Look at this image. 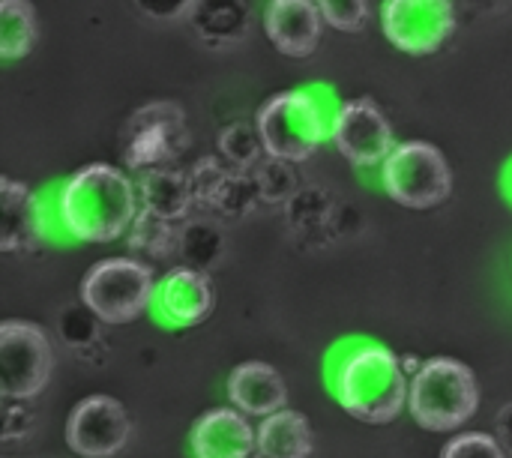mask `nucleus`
Here are the masks:
<instances>
[{
  "label": "nucleus",
  "instance_id": "5",
  "mask_svg": "<svg viewBox=\"0 0 512 458\" xmlns=\"http://www.w3.org/2000/svg\"><path fill=\"white\" fill-rule=\"evenodd\" d=\"M270 159L303 162L324 141V114L312 93L291 90L261 105L255 120Z\"/></svg>",
  "mask_w": 512,
  "mask_h": 458
},
{
  "label": "nucleus",
  "instance_id": "6",
  "mask_svg": "<svg viewBox=\"0 0 512 458\" xmlns=\"http://www.w3.org/2000/svg\"><path fill=\"white\" fill-rule=\"evenodd\" d=\"M192 135L186 114L174 102H150L138 108L120 132V156L135 171L168 168L186 147Z\"/></svg>",
  "mask_w": 512,
  "mask_h": 458
},
{
  "label": "nucleus",
  "instance_id": "14",
  "mask_svg": "<svg viewBox=\"0 0 512 458\" xmlns=\"http://www.w3.org/2000/svg\"><path fill=\"white\" fill-rule=\"evenodd\" d=\"M192 453L195 458H252L258 456V432L240 411L216 408L207 411L192 426Z\"/></svg>",
  "mask_w": 512,
  "mask_h": 458
},
{
  "label": "nucleus",
  "instance_id": "13",
  "mask_svg": "<svg viewBox=\"0 0 512 458\" xmlns=\"http://www.w3.org/2000/svg\"><path fill=\"white\" fill-rule=\"evenodd\" d=\"M153 306L159 318L171 327H192L204 321L213 309V288L210 279L201 270L192 267H177L171 270L159 285Z\"/></svg>",
  "mask_w": 512,
  "mask_h": 458
},
{
  "label": "nucleus",
  "instance_id": "1",
  "mask_svg": "<svg viewBox=\"0 0 512 458\" xmlns=\"http://www.w3.org/2000/svg\"><path fill=\"white\" fill-rule=\"evenodd\" d=\"M57 216L63 231L75 240L111 243L126 234L138 216L135 186L111 165H87L63 183Z\"/></svg>",
  "mask_w": 512,
  "mask_h": 458
},
{
  "label": "nucleus",
  "instance_id": "12",
  "mask_svg": "<svg viewBox=\"0 0 512 458\" xmlns=\"http://www.w3.org/2000/svg\"><path fill=\"white\" fill-rule=\"evenodd\" d=\"M324 15L315 0H270L264 30L276 51L288 57H309L321 42Z\"/></svg>",
  "mask_w": 512,
  "mask_h": 458
},
{
  "label": "nucleus",
  "instance_id": "4",
  "mask_svg": "<svg viewBox=\"0 0 512 458\" xmlns=\"http://www.w3.org/2000/svg\"><path fill=\"white\" fill-rule=\"evenodd\" d=\"M156 282L150 267L132 258H108L87 270L81 303L102 324H129L153 306Z\"/></svg>",
  "mask_w": 512,
  "mask_h": 458
},
{
  "label": "nucleus",
  "instance_id": "7",
  "mask_svg": "<svg viewBox=\"0 0 512 458\" xmlns=\"http://www.w3.org/2000/svg\"><path fill=\"white\" fill-rule=\"evenodd\" d=\"M381 183L387 195L411 210H429L450 198L453 174L444 153L426 141L399 144L381 165Z\"/></svg>",
  "mask_w": 512,
  "mask_h": 458
},
{
  "label": "nucleus",
  "instance_id": "22",
  "mask_svg": "<svg viewBox=\"0 0 512 458\" xmlns=\"http://www.w3.org/2000/svg\"><path fill=\"white\" fill-rule=\"evenodd\" d=\"M219 150L228 162H234L237 168H252V165H261V153L264 150V141H261V132L258 126L252 123H231L222 138H219Z\"/></svg>",
  "mask_w": 512,
  "mask_h": 458
},
{
  "label": "nucleus",
  "instance_id": "18",
  "mask_svg": "<svg viewBox=\"0 0 512 458\" xmlns=\"http://www.w3.org/2000/svg\"><path fill=\"white\" fill-rule=\"evenodd\" d=\"M138 195H141V210L165 222H183L195 204L189 174H180L174 168L144 171L138 183Z\"/></svg>",
  "mask_w": 512,
  "mask_h": 458
},
{
  "label": "nucleus",
  "instance_id": "31",
  "mask_svg": "<svg viewBox=\"0 0 512 458\" xmlns=\"http://www.w3.org/2000/svg\"><path fill=\"white\" fill-rule=\"evenodd\" d=\"M477 3H480V6H489V9H495V6H498L501 0H477Z\"/></svg>",
  "mask_w": 512,
  "mask_h": 458
},
{
  "label": "nucleus",
  "instance_id": "30",
  "mask_svg": "<svg viewBox=\"0 0 512 458\" xmlns=\"http://www.w3.org/2000/svg\"><path fill=\"white\" fill-rule=\"evenodd\" d=\"M495 438L504 447V453L512 458V405H504L495 417Z\"/></svg>",
  "mask_w": 512,
  "mask_h": 458
},
{
  "label": "nucleus",
  "instance_id": "3",
  "mask_svg": "<svg viewBox=\"0 0 512 458\" xmlns=\"http://www.w3.org/2000/svg\"><path fill=\"white\" fill-rule=\"evenodd\" d=\"M480 408L474 372L450 357H435L414 372L408 411L426 432H456Z\"/></svg>",
  "mask_w": 512,
  "mask_h": 458
},
{
  "label": "nucleus",
  "instance_id": "23",
  "mask_svg": "<svg viewBox=\"0 0 512 458\" xmlns=\"http://www.w3.org/2000/svg\"><path fill=\"white\" fill-rule=\"evenodd\" d=\"M180 255L192 264V270L216 264L222 255V231L213 228L210 222H189L183 228Z\"/></svg>",
  "mask_w": 512,
  "mask_h": 458
},
{
  "label": "nucleus",
  "instance_id": "15",
  "mask_svg": "<svg viewBox=\"0 0 512 458\" xmlns=\"http://www.w3.org/2000/svg\"><path fill=\"white\" fill-rule=\"evenodd\" d=\"M42 210L33 192L3 177L0 180V249L3 252H24L42 240Z\"/></svg>",
  "mask_w": 512,
  "mask_h": 458
},
{
  "label": "nucleus",
  "instance_id": "25",
  "mask_svg": "<svg viewBox=\"0 0 512 458\" xmlns=\"http://www.w3.org/2000/svg\"><path fill=\"white\" fill-rule=\"evenodd\" d=\"M228 180H231V174H228L216 159H201V162L192 168V174H189V183H192L195 201H201V204H213V207L219 204V198H222V192H225Z\"/></svg>",
  "mask_w": 512,
  "mask_h": 458
},
{
  "label": "nucleus",
  "instance_id": "29",
  "mask_svg": "<svg viewBox=\"0 0 512 458\" xmlns=\"http://www.w3.org/2000/svg\"><path fill=\"white\" fill-rule=\"evenodd\" d=\"M138 12L150 21H177L189 15L195 0H135Z\"/></svg>",
  "mask_w": 512,
  "mask_h": 458
},
{
  "label": "nucleus",
  "instance_id": "9",
  "mask_svg": "<svg viewBox=\"0 0 512 458\" xmlns=\"http://www.w3.org/2000/svg\"><path fill=\"white\" fill-rule=\"evenodd\" d=\"M381 27L399 51L432 54L456 30L453 0H384Z\"/></svg>",
  "mask_w": 512,
  "mask_h": 458
},
{
  "label": "nucleus",
  "instance_id": "28",
  "mask_svg": "<svg viewBox=\"0 0 512 458\" xmlns=\"http://www.w3.org/2000/svg\"><path fill=\"white\" fill-rule=\"evenodd\" d=\"M69 324H75V330L72 327H60V336H63V342L69 345V348H78V351H84L87 345H93V342H99V318L84 306V309H69L66 315H63Z\"/></svg>",
  "mask_w": 512,
  "mask_h": 458
},
{
  "label": "nucleus",
  "instance_id": "10",
  "mask_svg": "<svg viewBox=\"0 0 512 458\" xmlns=\"http://www.w3.org/2000/svg\"><path fill=\"white\" fill-rule=\"evenodd\" d=\"M330 138H333L336 150L348 162H354L357 168L384 165L390 159V153L396 150L393 126H390L387 114L375 102H369V99L345 102L333 114Z\"/></svg>",
  "mask_w": 512,
  "mask_h": 458
},
{
  "label": "nucleus",
  "instance_id": "16",
  "mask_svg": "<svg viewBox=\"0 0 512 458\" xmlns=\"http://www.w3.org/2000/svg\"><path fill=\"white\" fill-rule=\"evenodd\" d=\"M228 399L237 411L252 417H273L288 405V387L282 375L267 363H243L228 378Z\"/></svg>",
  "mask_w": 512,
  "mask_h": 458
},
{
  "label": "nucleus",
  "instance_id": "20",
  "mask_svg": "<svg viewBox=\"0 0 512 458\" xmlns=\"http://www.w3.org/2000/svg\"><path fill=\"white\" fill-rule=\"evenodd\" d=\"M39 36L36 9L30 0H0V57L18 60L33 51Z\"/></svg>",
  "mask_w": 512,
  "mask_h": 458
},
{
  "label": "nucleus",
  "instance_id": "24",
  "mask_svg": "<svg viewBox=\"0 0 512 458\" xmlns=\"http://www.w3.org/2000/svg\"><path fill=\"white\" fill-rule=\"evenodd\" d=\"M255 183H258V192L264 201H291L297 195V177H294V168L291 162L285 159H267L258 165L255 171Z\"/></svg>",
  "mask_w": 512,
  "mask_h": 458
},
{
  "label": "nucleus",
  "instance_id": "21",
  "mask_svg": "<svg viewBox=\"0 0 512 458\" xmlns=\"http://www.w3.org/2000/svg\"><path fill=\"white\" fill-rule=\"evenodd\" d=\"M180 243H183V228H177V222L156 219L144 210L135 216L132 234H129V246L135 252H144L156 261H165V258L180 255Z\"/></svg>",
  "mask_w": 512,
  "mask_h": 458
},
{
  "label": "nucleus",
  "instance_id": "27",
  "mask_svg": "<svg viewBox=\"0 0 512 458\" xmlns=\"http://www.w3.org/2000/svg\"><path fill=\"white\" fill-rule=\"evenodd\" d=\"M441 458H510L504 453V447L498 444V438L492 435H483V432H465V435H456L447 447Z\"/></svg>",
  "mask_w": 512,
  "mask_h": 458
},
{
  "label": "nucleus",
  "instance_id": "26",
  "mask_svg": "<svg viewBox=\"0 0 512 458\" xmlns=\"http://www.w3.org/2000/svg\"><path fill=\"white\" fill-rule=\"evenodd\" d=\"M324 21L336 30L357 33L369 18V0H315Z\"/></svg>",
  "mask_w": 512,
  "mask_h": 458
},
{
  "label": "nucleus",
  "instance_id": "32",
  "mask_svg": "<svg viewBox=\"0 0 512 458\" xmlns=\"http://www.w3.org/2000/svg\"><path fill=\"white\" fill-rule=\"evenodd\" d=\"M252 458H261V456H252Z\"/></svg>",
  "mask_w": 512,
  "mask_h": 458
},
{
  "label": "nucleus",
  "instance_id": "11",
  "mask_svg": "<svg viewBox=\"0 0 512 458\" xmlns=\"http://www.w3.org/2000/svg\"><path fill=\"white\" fill-rule=\"evenodd\" d=\"M129 441V414L111 396H87L66 420V444L81 458L117 456Z\"/></svg>",
  "mask_w": 512,
  "mask_h": 458
},
{
  "label": "nucleus",
  "instance_id": "17",
  "mask_svg": "<svg viewBox=\"0 0 512 458\" xmlns=\"http://www.w3.org/2000/svg\"><path fill=\"white\" fill-rule=\"evenodd\" d=\"M186 18L195 36L210 48H228L243 42L252 24L246 0H195Z\"/></svg>",
  "mask_w": 512,
  "mask_h": 458
},
{
  "label": "nucleus",
  "instance_id": "8",
  "mask_svg": "<svg viewBox=\"0 0 512 458\" xmlns=\"http://www.w3.org/2000/svg\"><path fill=\"white\" fill-rule=\"evenodd\" d=\"M54 369L48 333L30 321H6L0 327V393L9 402L36 399Z\"/></svg>",
  "mask_w": 512,
  "mask_h": 458
},
{
  "label": "nucleus",
  "instance_id": "19",
  "mask_svg": "<svg viewBox=\"0 0 512 458\" xmlns=\"http://www.w3.org/2000/svg\"><path fill=\"white\" fill-rule=\"evenodd\" d=\"M315 438L312 426L297 411H279L264 417L258 426V456L261 458H312Z\"/></svg>",
  "mask_w": 512,
  "mask_h": 458
},
{
  "label": "nucleus",
  "instance_id": "2",
  "mask_svg": "<svg viewBox=\"0 0 512 458\" xmlns=\"http://www.w3.org/2000/svg\"><path fill=\"white\" fill-rule=\"evenodd\" d=\"M336 396L360 423L387 426L408 405V381L393 351L384 345H360L339 363Z\"/></svg>",
  "mask_w": 512,
  "mask_h": 458
}]
</instances>
